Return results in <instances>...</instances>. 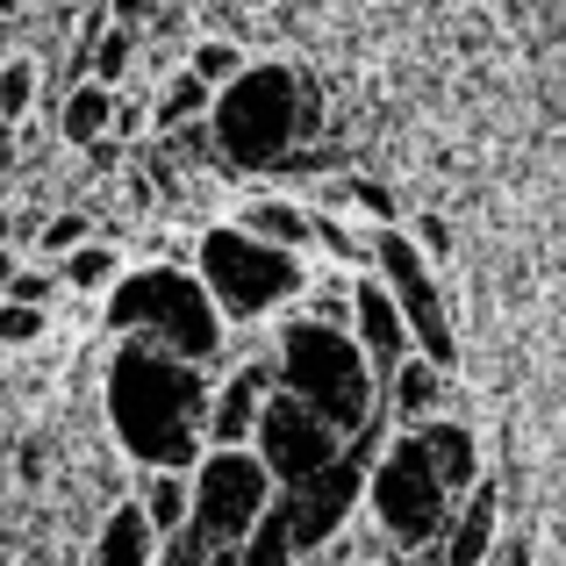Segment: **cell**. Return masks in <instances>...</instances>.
Segmentation results:
<instances>
[{
	"instance_id": "obj_12",
	"label": "cell",
	"mask_w": 566,
	"mask_h": 566,
	"mask_svg": "<svg viewBox=\"0 0 566 566\" xmlns=\"http://www.w3.org/2000/svg\"><path fill=\"white\" fill-rule=\"evenodd\" d=\"M280 387L273 366H244L222 395H208V438L216 444H251V430H259V409H265V395Z\"/></svg>"
},
{
	"instance_id": "obj_31",
	"label": "cell",
	"mask_w": 566,
	"mask_h": 566,
	"mask_svg": "<svg viewBox=\"0 0 566 566\" xmlns=\"http://www.w3.org/2000/svg\"><path fill=\"white\" fill-rule=\"evenodd\" d=\"M115 8H123V14H137V8H144V0H115Z\"/></svg>"
},
{
	"instance_id": "obj_20",
	"label": "cell",
	"mask_w": 566,
	"mask_h": 566,
	"mask_svg": "<svg viewBox=\"0 0 566 566\" xmlns=\"http://www.w3.org/2000/svg\"><path fill=\"white\" fill-rule=\"evenodd\" d=\"M101 129H115V94L101 80L72 86V101H65V137L72 144H101Z\"/></svg>"
},
{
	"instance_id": "obj_19",
	"label": "cell",
	"mask_w": 566,
	"mask_h": 566,
	"mask_svg": "<svg viewBox=\"0 0 566 566\" xmlns=\"http://www.w3.org/2000/svg\"><path fill=\"white\" fill-rule=\"evenodd\" d=\"M237 230L265 237V244H280V251H302L308 237H316V222H308L302 208H287V201H251V208H244V222H237Z\"/></svg>"
},
{
	"instance_id": "obj_9",
	"label": "cell",
	"mask_w": 566,
	"mask_h": 566,
	"mask_svg": "<svg viewBox=\"0 0 566 566\" xmlns=\"http://www.w3.org/2000/svg\"><path fill=\"white\" fill-rule=\"evenodd\" d=\"M251 444H259V467L273 473L280 488H302L308 473H323L331 459H345V438H337L323 416H308L302 401L287 395V387H273V395H265Z\"/></svg>"
},
{
	"instance_id": "obj_22",
	"label": "cell",
	"mask_w": 566,
	"mask_h": 566,
	"mask_svg": "<svg viewBox=\"0 0 566 566\" xmlns=\"http://www.w3.org/2000/svg\"><path fill=\"white\" fill-rule=\"evenodd\" d=\"M237 72H244V51H237V43H201V51H193V80H201L208 94H222Z\"/></svg>"
},
{
	"instance_id": "obj_28",
	"label": "cell",
	"mask_w": 566,
	"mask_h": 566,
	"mask_svg": "<svg viewBox=\"0 0 566 566\" xmlns=\"http://www.w3.org/2000/svg\"><path fill=\"white\" fill-rule=\"evenodd\" d=\"M8 302L43 308V302H51V273H14V280H8Z\"/></svg>"
},
{
	"instance_id": "obj_23",
	"label": "cell",
	"mask_w": 566,
	"mask_h": 566,
	"mask_svg": "<svg viewBox=\"0 0 566 566\" xmlns=\"http://www.w3.org/2000/svg\"><path fill=\"white\" fill-rule=\"evenodd\" d=\"M115 273H123V265H115V251H108V244H80V251H65V280H72V287H108Z\"/></svg>"
},
{
	"instance_id": "obj_4",
	"label": "cell",
	"mask_w": 566,
	"mask_h": 566,
	"mask_svg": "<svg viewBox=\"0 0 566 566\" xmlns=\"http://www.w3.org/2000/svg\"><path fill=\"white\" fill-rule=\"evenodd\" d=\"M208 123H216V144H222V158H230V166H244V172L280 166V158H287V144H294V129H302V86H294V72L244 65L216 94Z\"/></svg>"
},
{
	"instance_id": "obj_29",
	"label": "cell",
	"mask_w": 566,
	"mask_h": 566,
	"mask_svg": "<svg viewBox=\"0 0 566 566\" xmlns=\"http://www.w3.org/2000/svg\"><path fill=\"white\" fill-rule=\"evenodd\" d=\"M86 244V222L80 216H57L51 230H43V251H80Z\"/></svg>"
},
{
	"instance_id": "obj_10",
	"label": "cell",
	"mask_w": 566,
	"mask_h": 566,
	"mask_svg": "<svg viewBox=\"0 0 566 566\" xmlns=\"http://www.w3.org/2000/svg\"><path fill=\"white\" fill-rule=\"evenodd\" d=\"M366 459L345 444V459H331L323 473H308L302 488H287V524H294V553H316V545H331L337 531H345V516H352V502H366Z\"/></svg>"
},
{
	"instance_id": "obj_3",
	"label": "cell",
	"mask_w": 566,
	"mask_h": 566,
	"mask_svg": "<svg viewBox=\"0 0 566 566\" xmlns=\"http://www.w3.org/2000/svg\"><path fill=\"white\" fill-rule=\"evenodd\" d=\"M108 323L129 331L137 345H158V352H172V359H187V366H208L222 352V308L208 302L201 280L172 273V265L129 273L108 302Z\"/></svg>"
},
{
	"instance_id": "obj_16",
	"label": "cell",
	"mask_w": 566,
	"mask_h": 566,
	"mask_svg": "<svg viewBox=\"0 0 566 566\" xmlns=\"http://www.w3.org/2000/svg\"><path fill=\"white\" fill-rule=\"evenodd\" d=\"M137 510H144V524H151V538H172V531H187V516H193V488L180 473H144Z\"/></svg>"
},
{
	"instance_id": "obj_2",
	"label": "cell",
	"mask_w": 566,
	"mask_h": 566,
	"mask_svg": "<svg viewBox=\"0 0 566 566\" xmlns=\"http://www.w3.org/2000/svg\"><path fill=\"white\" fill-rule=\"evenodd\" d=\"M280 387L308 416H323L337 438L374 416V366H366L359 337L331 331V323H287L280 331Z\"/></svg>"
},
{
	"instance_id": "obj_14",
	"label": "cell",
	"mask_w": 566,
	"mask_h": 566,
	"mask_svg": "<svg viewBox=\"0 0 566 566\" xmlns=\"http://www.w3.org/2000/svg\"><path fill=\"white\" fill-rule=\"evenodd\" d=\"M495 516H502V488L473 481L467 510H459V524H452V545H444V566H481L488 545H495Z\"/></svg>"
},
{
	"instance_id": "obj_15",
	"label": "cell",
	"mask_w": 566,
	"mask_h": 566,
	"mask_svg": "<svg viewBox=\"0 0 566 566\" xmlns=\"http://www.w3.org/2000/svg\"><path fill=\"white\" fill-rule=\"evenodd\" d=\"M94 566H158V538H151V524H144L137 502H123V510L101 524V553H94Z\"/></svg>"
},
{
	"instance_id": "obj_7",
	"label": "cell",
	"mask_w": 566,
	"mask_h": 566,
	"mask_svg": "<svg viewBox=\"0 0 566 566\" xmlns=\"http://www.w3.org/2000/svg\"><path fill=\"white\" fill-rule=\"evenodd\" d=\"M366 502H374L380 531H387L395 545H430V538L444 531V502H452V495L438 488L423 444L401 438V444H387V459L366 473Z\"/></svg>"
},
{
	"instance_id": "obj_8",
	"label": "cell",
	"mask_w": 566,
	"mask_h": 566,
	"mask_svg": "<svg viewBox=\"0 0 566 566\" xmlns=\"http://www.w3.org/2000/svg\"><path fill=\"white\" fill-rule=\"evenodd\" d=\"M374 259H380V287L395 294L401 323H409V345L423 352L438 374H452L459 337H452V316H444L438 280H430V259H423V251H416L401 230H380V237H374Z\"/></svg>"
},
{
	"instance_id": "obj_18",
	"label": "cell",
	"mask_w": 566,
	"mask_h": 566,
	"mask_svg": "<svg viewBox=\"0 0 566 566\" xmlns=\"http://www.w3.org/2000/svg\"><path fill=\"white\" fill-rule=\"evenodd\" d=\"M294 524H287V502H273V510L259 516V524L244 531V545H237V566H294Z\"/></svg>"
},
{
	"instance_id": "obj_5",
	"label": "cell",
	"mask_w": 566,
	"mask_h": 566,
	"mask_svg": "<svg viewBox=\"0 0 566 566\" xmlns=\"http://www.w3.org/2000/svg\"><path fill=\"white\" fill-rule=\"evenodd\" d=\"M193 280L208 287V302L222 316H265L273 302L302 294V259L265 244V237H251V230H208Z\"/></svg>"
},
{
	"instance_id": "obj_21",
	"label": "cell",
	"mask_w": 566,
	"mask_h": 566,
	"mask_svg": "<svg viewBox=\"0 0 566 566\" xmlns=\"http://www.w3.org/2000/svg\"><path fill=\"white\" fill-rule=\"evenodd\" d=\"M208 108H216V94H208L193 72H180V80L166 86V101H158V129H187V123H201Z\"/></svg>"
},
{
	"instance_id": "obj_30",
	"label": "cell",
	"mask_w": 566,
	"mask_h": 566,
	"mask_svg": "<svg viewBox=\"0 0 566 566\" xmlns=\"http://www.w3.org/2000/svg\"><path fill=\"white\" fill-rule=\"evenodd\" d=\"M14 280V259H8V237H0V287Z\"/></svg>"
},
{
	"instance_id": "obj_17",
	"label": "cell",
	"mask_w": 566,
	"mask_h": 566,
	"mask_svg": "<svg viewBox=\"0 0 566 566\" xmlns=\"http://www.w3.org/2000/svg\"><path fill=\"white\" fill-rule=\"evenodd\" d=\"M387 401H395V416H409V423H430V416L444 409V374L430 359H401L395 366V387H387Z\"/></svg>"
},
{
	"instance_id": "obj_27",
	"label": "cell",
	"mask_w": 566,
	"mask_h": 566,
	"mask_svg": "<svg viewBox=\"0 0 566 566\" xmlns=\"http://www.w3.org/2000/svg\"><path fill=\"white\" fill-rule=\"evenodd\" d=\"M201 559H208V545L193 538V524H187V531H172L166 553H158V566H201Z\"/></svg>"
},
{
	"instance_id": "obj_26",
	"label": "cell",
	"mask_w": 566,
	"mask_h": 566,
	"mask_svg": "<svg viewBox=\"0 0 566 566\" xmlns=\"http://www.w3.org/2000/svg\"><path fill=\"white\" fill-rule=\"evenodd\" d=\"M123 65H129V36L115 29V36H101V51H94V72H101V86H108V80H123Z\"/></svg>"
},
{
	"instance_id": "obj_11",
	"label": "cell",
	"mask_w": 566,
	"mask_h": 566,
	"mask_svg": "<svg viewBox=\"0 0 566 566\" xmlns=\"http://www.w3.org/2000/svg\"><path fill=\"white\" fill-rule=\"evenodd\" d=\"M352 337H359L374 374H395V366L409 359V323H401L395 294H387L380 280H359V287H352Z\"/></svg>"
},
{
	"instance_id": "obj_32",
	"label": "cell",
	"mask_w": 566,
	"mask_h": 566,
	"mask_svg": "<svg viewBox=\"0 0 566 566\" xmlns=\"http://www.w3.org/2000/svg\"><path fill=\"white\" fill-rule=\"evenodd\" d=\"M0 237H8V216H0Z\"/></svg>"
},
{
	"instance_id": "obj_13",
	"label": "cell",
	"mask_w": 566,
	"mask_h": 566,
	"mask_svg": "<svg viewBox=\"0 0 566 566\" xmlns=\"http://www.w3.org/2000/svg\"><path fill=\"white\" fill-rule=\"evenodd\" d=\"M416 444H423L430 473H438L444 495H467L473 481H481V452H473V430L467 423H444V416H430L423 430H416Z\"/></svg>"
},
{
	"instance_id": "obj_25",
	"label": "cell",
	"mask_w": 566,
	"mask_h": 566,
	"mask_svg": "<svg viewBox=\"0 0 566 566\" xmlns=\"http://www.w3.org/2000/svg\"><path fill=\"white\" fill-rule=\"evenodd\" d=\"M36 331H43V308H22V302L0 308V345H29Z\"/></svg>"
},
{
	"instance_id": "obj_24",
	"label": "cell",
	"mask_w": 566,
	"mask_h": 566,
	"mask_svg": "<svg viewBox=\"0 0 566 566\" xmlns=\"http://www.w3.org/2000/svg\"><path fill=\"white\" fill-rule=\"evenodd\" d=\"M29 94H36V72H29L22 57H14V65H0V115H8V123L29 108Z\"/></svg>"
},
{
	"instance_id": "obj_6",
	"label": "cell",
	"mask_w": 566,
	"mask_h": 566,
	"mask_svg": "<svg viewBox=\"0 0 566 566\" xmlns=\"http://www.w3.org/2000/svg\"><path fill=\"white\" fill-rule=\"evenodd\" d=\"M193 488V538L216 553V545H244V531L273 510V473L259 467V452H237V444H216L201 452V467L187 473Z\"/></svg>"
},
{
	"instance_id": "obj_1",
	"label": "cell",
	"mask_w": 566,
	"mask_h": 566,
	"mask_svg": "<svg viewBox=\"0 0 566 566\" xmlns=\"http://www.w3.org/2000/svg\"><path fill=\"white\" fill-rule=\"evenodd\" d=\"M108 423L144 459V473H193L201 467V438H208L201 366L129 337L108 366Z\"/></svg>"
}]
</instances>
